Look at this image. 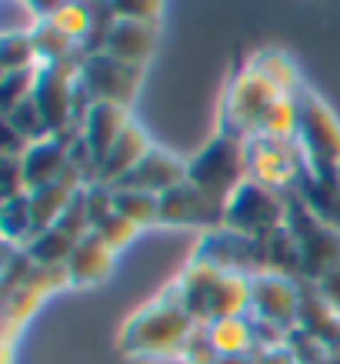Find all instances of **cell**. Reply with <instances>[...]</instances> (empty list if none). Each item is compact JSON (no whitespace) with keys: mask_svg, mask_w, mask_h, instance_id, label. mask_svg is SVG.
I'll return each instance as SVG.
<instances>
[{"mask_svg":"<svg viewBox=\"0 0 340 364\" xmlns=\"http://www.w3.org/2000/svg\"><path fill=\"white\" fill-rule=\"evenodd\" d=\"M177 298L197 324H214L220 318L251 314V274L220 271L207 261H190L174 284Z\"/></svg>","mask_w":340,"mask_h":364,"instance_id":"obj_1","label":"cell"},{"mask_svg":"<svg viewBox=\"0 0 340 364\" xmlns=\"http://www.w3.org/2000/svg\"><path fill=\"white\" fill-rule=\"evenodd\" d=\"M194 328L197 321L190 318V311L180 304L177 291L170 287L167 294L150 301L124 324L117 344L127 358H180V348Z\"/></svg>","mask_w":340,"mask_h":364,"instance_id":"obj_2","label":"cell"},{"mask_svg":"<svg viewBox=\"0 0 340 364\" xmlns=\"http://www.w3.org/2000/svg\"><path fill=\"white\" fill-rule=\"evenodd\" d=\"M251 177L247 171V137L220 131L214 141H207L197 154L187 161V181L204 194L227 204L234 191Z\"/></svg>","mask_w":340,"mask_h":364,"instance_id":"obj_3","label":"cell"},{"mask_svg":"<svg viewBox=\"0 0 340 364\" xmlns=\"http://www.w3.org/2000/svg\"><path fill=\"white\" fill-rule=\"evenodd\" d=\"M297 107H300L297 147L304 154V167H310L320 177H334L340 164V121L307 87L297 90Z\"/></svg>","mask_w":340,"mask_h":364,"instance_id":"obj_4","label":"cell"},{"mask_svg":"<svg viewBox=\"0 0 340 364\" xmlns=\"http://www.w3.org/2000/svg\"><path fill=\"white\" fill-rule=\"evenodd\" d=\"M284 224H287L284 191L267 188V184L253 181V177H247L224 204V228L243 234V237H253V241L267 237L270 231L284 228Z\"/></svg>","mask_w":340,"mask_h":364,"instance_id":"obj_5","label":"cell"},{"mask_svg":"<svg viewBox=\"0 0 340 364\" xmlns=\"http://www.w3.org/2000/svg\"><path fill=\"white\" fill-rule=\"evenodd\" d=\"M287 231L294 234L300 264H304V281L317 284L320 277L340 267V231L320 224L297 198H287Z\"/></svg>","mask_w":340,"mask_h":364,"instance_id":"obj_6","label":"cell"},{"mask_svg":"<svg viewBox=\"0 0 340 364\" xmlns=\"http://www.w3.org/2000/svg\"><path fill=\"white\" fill-rule=\"evenodd\" d=\"M280 94H284V90L274 87L253 64H247L241 74L231 80V87H227V100H224V131L237 134V137H253L263 111H267Z\"/></svg>","mask_w":340,"mask_h":364,"instance_id":"obj_7","label":"cell"},{"mask_svg":"<svg viewBox=\"0 0 340 364\" xmlns=\"http://www.w3.org/2000/svg\"><path fill=\"white\" fill-rule=\"evenodd\" d=\"M80 60H60V64H40V77L33 87V100L44 114L50 134H74V87H77Z\"/></svg>","mask_w":340,"mask_h":364,"instance_id":"obj_8","label":"cell"},{"mask_svg":"<svg viewBox=\"0 0 340 364\" xmlns=\"http://www.w3.org/2000/svg\"><path fill=\"white\" fill-rule=\"evenodd\" d=\"M143 80V67L124 64L110 54H87L80 57V84L90 94L94 104L107 100V104H121L131 107V100L137 97V87Z\"/></svg>","mask_w":340,"mask_h":364,"instance_id":"obj_9","label":"cell"},{"mask_svg":"<svg viewBox=\"0 0 340 364\" xmlns=\"http://www.w3.org/2000/svg\"><path fill=\"white\" fill-rule=\"evenodd\" d=\"M247 171L253 181H261L274 191H287L297 184L304 171V154L297 141H280V137H247Z\"/></svg>","mask_w":340,"mask_h":364,"instance_id":"obj_10","label":"cell"},{"mask_svg":"<svg viewBox=\"0 0 340 364\" xmlns=\"http://www.w3.org/2000/svg\"><path fill=\"white\" fill-rule=\"evenodd\" d=\"M304 301V281L274 271H261L251 277V318L274 321L280 328H297Z\"/></svg>","mask_w":340,"mask_h":364,"instance_id":"obj_11","label":"cell"},{"mask_svg":"<svg viewBox=\"0 0 340 364\" xmlns=\"http://www.w3.org/2000/svg\"><path fill=\"white\" fill-rule=\"evenodd\" d=\"M194 257L220 267V271H237V274H251V277L263 271L261 241L243 237V234H237V231H227V228L204 231Z\"/></svg>","mask_w":340,"mask_h":364,"instance_id":"obj_12","label":"cell"},{"mask_svg":"<svg viewBox=\"0 0 340 364\" xmlns=\"http://www.w3.org/2000/svg\"><path fill=\"white\" fill-rule=\"evenodd\" d=\"M160 224L167 228H224V200L210 198L200 188H194L190 181H184L180 188L167 191L160 198Z\"/></svg>","mask_w":340,"mask_h":364,"instance_id":"obj_13","label":"cell"},{"mask_svg":"<svg viewBox=\"0 0 340 364\" xmlns=\"http://www.w3.org/2000/svg\"><path fill=\"white\" fill-rule=\"evenodd\" d=\"M74 134H50L44 141H33L27 147V154L21 157V171H23V188L37 191L44 184H54L57 177L70 167V147H74Z\"/></svg>","mask_w":340,"mask_h":364,"instance_id":"obj_14","label":"cell"},{"mask_svg":"<svg viewBox=\"0 0 340 364\" xmlns=\"http://www.w3.org/2000/svg\"><path fill=\"white\" fill-rule=\"evenodd\" d=\"M184 181H187V161H180V157L170 154V151H160V147H154V151L143 157L141 164L133 167L131 174L124 177L117 188L147 191V194H157V198H164L167 191L180 188Z\"/></svg>","mask_w":340,"mask_h":364,"instance_id":"obj_15","label":"cell"},{"mask_svg":"<svg viewBox=\"0 0 340 364\" xmlns=\"http://www.w3.org/2000/svg\"><path fill=\"white\" fill-rule=\"evenodd\" d=\"M127 124H131V114L127 107L121 104H107V100H100L87 111L84 124H80V141L90 147V154L97 161V171H100V161L110 154V147L117 144L124 131H127Z\"/></svg>","mask_w":340,"mask_h":364,"instance_id":"obj_16","label":"cell"},{"mask_svg":"<svg viewBox=\"0 0 340 364\" xmlns=\"http://www.w3.org/2000/svg\"><path fill=\"white\" fill-rule=\"evenodd\" d=\"M154 151V144H150V134L143 131L141 124H127V131L117 137V144L110 147V154L100 161V171H97V181L100 184H107V188H117L124 177L131 174L133 167L141 164L143 157Z\"/></svg>","mask_w":340,"mask_h":364,"instance_id":"obj_17","label":"cell"},{"mask_svg":"<svg viewBox=\"0 0 340 364\" xmlns=\"http://www.w3.org/2000/svg\"><path fill=\"white\" fill-rule=\"evenodd\" d=\"M80 188H87V181H84L74 167H67L54 184H44V188H37V191H27V194H31V210H33V224H37V231L54 228V224L60 221V214L67 210V204L77 198Z\"/></svg>","mask_w":340,"mask_h":364,"instance_id":"obj_18","label":"cell"},{"mask_svg":"<svg viewBox=\"0 0 340 364\" xmlns=\"http://www.w3.org/2000/svg\"><path fill=\"white\" fill-rule=\"evenodd\" d=\"M294 198L317 218L320 224H327L334 231H340V188L337 177H320L310 167L300 171L294 184Z\"/></svg>","mask_w":340,"mask_h":364,"instance_id":"obj_19","label":"cell"},{"mask_svg":"<svg viewBox=\"0 0 340 364\" xmlns=\"http://www.w3.org/2000/svg\"><path fill=\"white\" fill-rule=\"evenodd\" d=\"M114 261H117V251H110L107 244L100 241L97 234L90 231L84 234L67 261V274H70V284L74 287H90L107 281V274L114 271Z\"/></svg>","mask_w":340,"mask_h":364,"instance_id":"obj_20","label":"cell"},{"mask_svg":"<svg viewBox=\"0 0 340 364\" xmlns=\"http://www.w3.org/2000/svg\"><path fill=\"white\" fill-rule=\"evenodd\" d=\"M157 44V31L154 23H141V21H117L107 33V44H104V54L117 57L124 64H137L143 67L147 57L154 54Z\"/></svg>","mask_w":340,"mask_h":364,"instance_id":"obj_21","label":"cell"},{"mask_svg":"<svg viewBox=\"0 0 340 364\" xmlns=\"http://www.w3.org/2000/svg\"><path fill=\"white\" fill-rule=\"evenodd\" d=\"M297 328H304L307 334H314L330 354L340 351V314L320 298L317 287L310 284V281H304V301H300Z\"/></svg>","mask_w":340,"mask_h":364,"instance_id":"obj_22","label":"cell"},{"mask_svg":"<svg viewBox=\"0 0 340 364\" xmlns=\"http://www.w3.org/2000/svg\"><path fill=\"white\" fill-rule=\"evenodd\" d=\"M77 241L64 234L60 228H47V231H37L31 241L23 244V251L37 267H67L70 254H74Z\"/></svg>","mask_w":340,"mask_h":364,"instance_id":"obj_23","label":"cell"},{"mask_svg":"<svg viewBox=\"0 0 340 364\" xmlns=\"http://www.w3.org/2000/svg\"><path fill=\"white\" fill-rule=\"evenodd\" d=\"M33 37V47H37V57L40 64H60V60H74V54L80 50V44L70 37V33L60 27L57 21L44 17L40 27L31 33Z\"/></svg>","mask_w":340,"mask_h":364,"instance_id":"obj_24","label":"cell"},{"mask_svg":"<svg viewBox=\"0 0 340 364\" xmlns=\"http://www.w3.org/2000/svg\"><path fill=\"white\" fill-rule=\"evenodd\" d=\"M0 231H4V241L17 244V247H23L37 234L33 210H31V194H17V198L4 200V208H0Z\"/></svg>","mask_w":340,"mask_h":364,"instance_id":"obj_25","label":"cell"},{"mask_svg":"<svg viewBox=\"0 0 340 364\" xmlns=\"http://www.w3.org/2000/svg\"><path fill=\"white\" fill-rule=\"evenodd\" d=\"M297 124H300V107L297 94H280V97L263 111L257 134L261 137H280V141H297Z\"/></svg>","mask_w":340,"mask_h":364,"instance_id":"obj_26","label":"cell"},{"mask_svg":"<svg viewBox=\"0 0 340 364\" xmlns=\"http://www.w3.org/2000/svg\"><path fill=\"white\" fill-rule=\"evenodd\" d=\"M210 328V338L217 344L220 354H251L253 351V321L251 314H237V318H220Z\"/></svg>","mask_w":340,"mask_h":364,"instance_id":"obj_27","label":"cell"},{"mask_svg":"<svg viewBox=\"0 0 340 364\" xmlns=\"http://www.w3.org/2000/svg\"><path fill=\"white\" fill-rule=\"evenodd\" d=\"M114 210L127 218L137 228H150L160 224V198L147 194V191H127V188H114Z\"/></svg>","mask_w":340,"mask_h":364,"instance_id":"obj_28","label":"cell"},{"mask_svg":"<svg viewBox=\"0 0 340 364\" xmlns=\"http://www.w3.org/2000/svg\"><path fill=\"white\" fill-rule=\"evenodd\" d=\"M40 11L33 7L31 0H0V37H31L40 27Z\"/></svg>","mask_w":340,"mask_h":364,"instance_id":"obj_29","label":"cell"},{"mask_svg":"<svg viewBox=\"0 0 340 364\" xmlns=\"http://www.w3.org/2000/svg\"><path fill=\"white\" fill-rule=\"evenodd\" d=\"M263 77L270 80L274 87H280L284 94H297L300 84H297V70H294V60H287L280 50H261V54L251 60Z\"/></svg>","mask_w":340,"mask_h":364,"instance_id":"obj_30","label":"cell"},{"mask_svg":"<svg viewBox=\"0 0 340 364\" xmlns=\"http://www.w3.org/2000/svg\"><path fill=\"white\" fill-rule=\"evenodd\" d=\"M4 124H11L13 131L21 134V137H27V141H44V137H50V127H47L44 114H40V107H37V100L27 97L21 100L13 111L4 114Z\"/></svg>","mask_w":340,"mask_h":364,"instance_id":"obj_31","label":"cell"},{"mask_svg":"<svg viewBox=\"0 0 340 364\" xmlns=\"http://www.w3.org/2000/svg\"><path fill=\"white\" fill-rule=\"evenodd\" d=\"M37 77H40V64L27 67V70H7V74L0 77V107H4V114L13 111L21 100L33 97Z\"/></svg>","mask_w":340,"mask_h":364,"instance_id":"obj_32","label":"cell"},{"mask_svg":"<svg viewBox=\"0 0 340 364\" xmlns=\"http://www.w3.org/2000/svg\"><path fill=\"white\" fill-rule=\"evenodd\" d=\"M40 57H37V47H33V37H0V70H27V67H37Z\"/></svg>","mask_w":340,"mask_h":364,"instance_id":"obj_33","label":"cell"},{"mask_svg":"<svg viewBox=\"0 0 340 364\" xmlns=\"http://www.w3.org/2000/svg\"><path fill=\"white\" fill-rule=\"evenodd\" d=\"M137 231H141V228H137V224H131L127 218H121L117 210H114V214H107L100 224H94V234L107 244L110 251H124V247L137 237Z\"/></svg>","mask_w":340,"mask_h":364,"instance_id":"obj_34","label":"cell"},{"mask_svg":"<svg viewBox=\"0 0 340 364\" xmlns=\"http://www.w3.org/2000/svg\"><path fill=\"white\" fill-rule=\"evenodd\" d=\"M220 351L217 344H214V338H210V328L207 324H197L194 331H190V338H187V344L180 348V361L184 364H217Z\"/></svg>","mask_w":340,"mask_h":364,"instance_id":"obj_35","label":"cell"},{"mask_svg":"<svg viewBox=\"0 0 340 364\" xmlns=\"http://www.w3.org/2000/svg\"><path fill=\"white\" fill-rule=\"evenodd\" d=\"M287 348L294 351L297 364H327V358H330L327 348H324L314 334L304 331V328H290V331H287Z\"/></svg>","mask_w":340,"mask_h":364,"instance_id":"obj_36","label":"cell"},{"mask_svg":"<svg viewBox=\"0 0 340 364\" xmlns=\"http://www.w3.org/2000/svg\"><path fill=\"white\" fill-rule=\"evenodd\" d=\"M50 21H57L80 47H84V41H87V33H90V4H84V0H70L64 11H57Z\"/></svg>","mask_w":340,"mask_h":364,"instance_id":"obj_37","label":"cell"},{"mask_svg":"<svg viewBox=\"0 0 340 364\" xmlns=\"http://www.w3.org/2000/svg\"><path fill=\"white\" fill-rule=\"evenodd\" d=\"M110 11L117 14V21H141L154 23L164 11V0H107Z\"/></svg>","mask_w":340,"mask_h":364,"instance_id":"obj_38","label":"cell"},{"mask_svg":"<svg viewBox=\"0 0 340 364\" xmlns=\"http://www.w3.org/2000/svg\"><path fill=\"white\" fill-rule=\"evenodd\" d=\"M314 287H317V294H320V298L327 301L330 308H334V311L340 314V267L327 271V274L320 277V281H317Z\"/></svg>","mask_w":340,"mask_h":364,"instance_id":"obj_39","label":"cell"},{"mask_svg":"<svg viewBox=\"0 0 340 364\" xmlns=\"http://www.w3.org/2000/svg\"><path fill=\"white\" fill-rule=\"evenodd\" d=\"M253 358L257 364H297L294 351L287 348V344H277V348H253Z\"/></svg>","mask_w":340,"mask_h":364,"instance_id":"obj_40","label":"cell"},{"mask_svg":"<svg viewBox=\"0 0 340 364\" xmlns=\"http://www.w3.org/2000/svg\"><path fill=\"white\" fill-rule=\"evenodd\" d=\"M31 4L37 7V11H40V17H54L57 11H64L70 0H31Z\"/></svg>","mask_w":340,"mask_h":364,"instance_id":"obj_41","label":"cell"},{"mask_svg":"<svg viewBox=\"0 0 340 364\" xmlns=\"http://www.w3.org/2000/svg\"><path fill=\"white\" fill-rule=\"evenodd\" d=\"M217 364H257L253 354H220Z\"/></svg>","mask_w":340,"mask_h":364,"instance_id":"obj_42","label":"cell"},{"mask_svg":"<svg viewBox=\"0 0 340 364\" xmlns=\"http://www.w3.org/2000/svg\"><path fill=\"white\" fill-rule=\"evenodd\" d=\"M334 177H337V188H340V164H337V171H334Z\"/></svg>","mask_w":340,"mask_h":364,"instance_id":"obj_43","label":"cell"},{"mask_svg":"<svg viewBox=\"0 0 340 364\" xmlns=\"http://www.w3.org/2000/svg\"><path fill=\"white\" fill-rule=\"evenodd\" d=\"M84 4H94V0H84Z\"/></svg>","mask_w":340,"mask_h":364,"instance_id":"obj_44","label":"cell"}]
</instances>
